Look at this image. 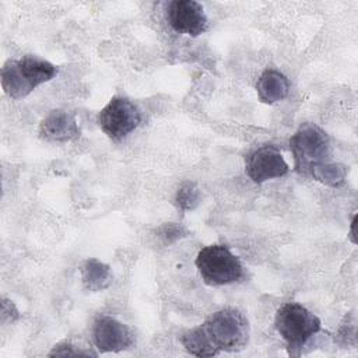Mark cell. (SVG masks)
<instances>
[{"mask_svg": "<svg viewBox=\"0 0 358 358\" xmlns=\"http://www.w3.org/2000/svg\"><path fill=\"white\" fill-rule=\"evenodd\" d=\"M59 69L38 56L25 55L17 60H7L1 67V87L11 99L29 95L36 87L56 77Z\"/></svg>", "mask_w": 358, "mask_h": 358, "instance_id": "cell-1", "label": "cell"}, {"mask_svg": "<svg viewBox=\"0 0 358 358\" xmlns=\"http://www.w3.org/2000/svg\"><path fill=\"white\" fill-rule=\"evenodd\" d=\"M96 123L108 138L119 143L138 127L141 112L129 98L116 95L99 110Z\"/></svg>", "mask_w": 358, "mask_h": 358, "instance_id": "cell-6", "label": "cell"}, {"mask_svg": "<svg viewBox=\"0 0 358 358\" xmlns=\"http://www.w3.org/2000/svg\"><path fill=\"white\" fill-rule=\"evenodd\" d=\"M77 355H92V357H95L96 354L92 352V351L80 350L69 341H63V343L55 345L53 350L49 352V357H77Z\"/></svg>", "mask_w": 358, "mask_h": 358, "instance_id": "cell-18", "label": "cell"}, {"mask_svg": "<svg viewBox=\"0 0 358 358\" xmlns=\"http://www.w3.org/2000/svg\"><path fill=\"white\" fill-rule=\"evenodd\" d=\"M158 235L159 238L162 239L164 243H172L178 239H180L182 236H186L187 235V231L180 225V224H176V222H166L164 224L162 227H159L158 229Z\"/></svg>", "mask_w": 358, "mask_h": 358, "instance_id": "cell-17", "label": "cell"}, {"mask_svg": "<svg viewBox=\"0 0 358 358\" xmlns=\"http://www.w3.org/2000/svg\"><path fill=\"white\" fill-rule=\"evenodd\" d=\"M200 203V190L194 182L185 180L175 193V206L180 211L194 210Z\"/></svg>", "mask_w": 358, "mask_h": 358, "instance_id": "cell-15", "label": "cell"}, {"mask_svg": "<svg viewBox=\"0 0 358 358\" xmlns=\"http://www.w3.org/2000/svg\"><path fill=\"white\" fill-rule=\"evenodd\" d=\"M357 320L355 315H348L345 316V322L341 323L334 341H337L341 345H357Z\"/></svg>", "mask_w": 358, "mask_h": 358, "instance_id": "cell-16", "label": "cell"}, {"mask_svg": "<svg viewBox=\"0 0 358 358\" xmlns=\"http://www.w3.org/2000/svg\"><path fill=\"white\" fill-rule=\"evenodd\" d=\"M274 326L292 357H299L306 343L322 330L320 319L298 302H287L278 308Z\"/></svg>", "mask_w": 358, "mask_h": 358, "instance_id": "cell-2", "label": "cell"}, {"mask_svg": "<svg viewBox=\"0 0 358 358\" xmlns=\"http://www.w3.org/2000/svg\"><path fill=\"white\" fill-rule=\"evenodd\" d=\"M295 171L308 175L309 169L330 158V137L315 123H303L289 138Z\"/></svg>", "mask_w": 358, "mask_h": 358, "instance_id": "cell-5", "label": "cell"}, {"mask_svg": "<svg viewBox=\"0 0 358 358\" xmlns=\"http://www.w3.org/2000/svg\"><path fill=\"white\" fill-rule=\"evenodd\" d=\"M194 264L204 284L211 287L232 284L243 277V267L239 257L227 245L213 243L201 248Z\"/></svg>", "mask_w": 358, "mask_h": 358, "instance_id": "cell-4", "label": "cell"}, {"mask_svg": "<svg viewBox=\"0 0 358 358\" xmlns=\"http://www.w3.org/2000/svg\"><path fill=\"white\" fill-rule=\"evenodd\" d=\"M350 238L355 243V215L351 220V229H350Z\"/></svg>", "mask_w": 358, "mask_h": 358, "instance_id": "cell-20", "label": "cell"}, {"mask_svg": "<svg viewBox=\"0 0 358 358\" xmlns=\"http://www.w3.org/2000/svg\"><path fill=\"white\" fill-rule=\"evenodd\" d=\"M245 171L255 183L260 185L270 179L287 175L289 172V166L278 147L264 144L246 155Z\"/></svg>", "mask_w": 358, "mask_h": 358, "instance_id": "cell-7", "label": "cell"}, {"mask_svg": "<svg viewBox=\"0 0 358 358\" xmlns=\"http://www.w3.org/2000/svg\"><path fill=\"white\" fill-rule=\"evenodd\" d=\"M347 173H348V166H345L344 164L331 162V161L316 164L308 172V175L312 176L315 180H319L323 185H327L331 187L341 186L347 178Z\"/></svg>", "mask_w": 358, "mask_h": 358, "instance_id": "cell-13", "label": "cell"}, {"mask_svg": "<svg viewBox=\"0 0 358 358\" xmlns=\"http://www.w3.org/2000/svg\"><path fill=\"white\" fill-rule=\"evenodd\" d=\"M166 20L178 34L199 36L208 28V20L201 3L196 0H173L168 4Z\"/></svg>", "mask_w": 358, "mask_h": 358, "instance_id": "cell-9", "label": "cell"}, {"mask_svg": "<svg viewBox=\"0 0 358 358\" xmlns=\"http://www.w3.org/2000/svg\"><path fill=\"white\" fill-rule=\"evenodd\" d=\"M92 340L99 352H120L134 344V334L117 319L101 315L94 320Z\"/></svg>", "mask_w": 358, "mask_h": 358, "instance_id": "cell-8", "label": "cell"}, {"mask_svg": "<svg viewBox=\"0 0 358 358\" xmlns=\"http://www.w3.org/2000/svg\"><path fill=\"white\" fill-rule=\"evenodd\" d=\"M80 274L84 288L91 292L103 291L109 288L113 282V274L110 267L95 257H90L84 262Z\"/></svg>", "mask_w": 358, "mask_h": 358, "instance_id": "cell-12", "label": "cell"}, {"mask_svg": "<svg viewBox=\"0 0 358 358\" xmlns=\"http://www.w3.org/2000/svg\"><path fill=\"white\" fill-rule=\"evenodd\" d=\"M180 343L187 352L196 357H214L218 354L201 326L185 331L180 336Z\"/></svg>", "mask_w": 358, "mask_h": 358, "instance_id": "cell-14", "label": "cell"}, {"mask_svg": "<svg viewBox=\"0 0 358 358\" xmlns=\"http://www.w3.org/2000/svg\"><path fill=\"white\" fill-rule=\"evenodd\" d=\"M200 326L218 352L241 351L249 341V322L236 308L218 309Z\"/></svg>", "mask_w": 358, "mask_h": 358, "instance_id": "cell-3", "label": "cell"}, {"mask_svg": "<svg viewBox=\"0 0 358 358\" xmlns=\"http://www.w3.org/2000/svg\"><path fill=\"white\" fill-rule=\"evenodd\" d=\"M256 92L263 103L273 105L289 94V80L275 69H266L256 83Z\"/></svg>", "mask_w": 358, "mask_h": 358, "instance_id": "cell-11", "label": "cell"}, {"mask_svg": "<svg viewBox=\"0 0 358 358\" xmlns=\"http://www.w3.org/2000/svg\"><path fill=\"white\" fill-rule=\"evenodd\" d=\"M0 316H1V323H4V324L8 323V322L13 323L14 320H17L20 317V312L17 310L15 305L11 301L3 298L1 299V313H0Z\"/></svg>", "mask_w": 358, "mask_h": 358, "instance_id": "cell-19", "label": "cell"}, {"mask_svg": "<svg viewBox=\"0 0 358 358\" xmlns=\"http://www.w3.org/2000/svg\"><path fill=\"white\" fill-rule=\"evenodd\" d=\"M38 134L45 141L67 143L77 140L81 134V130L73 112L55 109L41 120Z\"/></svg>", "mask_w": 358, "mask_h": 358, "instance_id": "cell-10", "label": "cell"}]
</instances>
